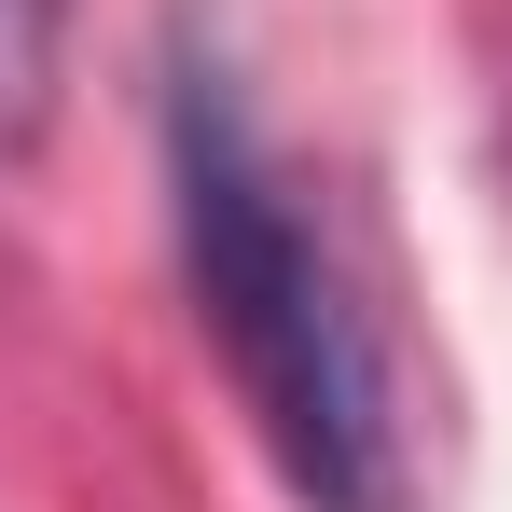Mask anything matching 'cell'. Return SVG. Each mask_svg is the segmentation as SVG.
Instances as JSON below:
<instances>
[{
    "label": "cell",
    "mask_w": 512,
    "mask_h": 512,
    "mask_svg": "<svg viewBox=\"0 0 512 512\" xmlns=\"http://www.w3.org/2000/svg\"><path fill=\"white\" fill-rule=\"evenodd\" d=\"M167 222H180V291L222 346L236 416L277 457V485L305 512H402L416 457H402V402H388V346L360 319L305 180L277 167V139L208 56L167 70Z\"/></svg>",
    "instance_id": "6da1fadb"
},
{
    "label": "cell",
    "mask_w": 512,
    "mask_h": 512,
    "mask_svg": "<svg viewBox=\"0 0 512 512\" xmlns=\"http://www.w3.org/2000/svg\"><path fill=\"white\" fill-rule=\"evenodd\" d=\"M70 84V0H0V153H28Z\"/></svg>",
    "instance_id": "7a4b0ae2"
}]
</instances>
